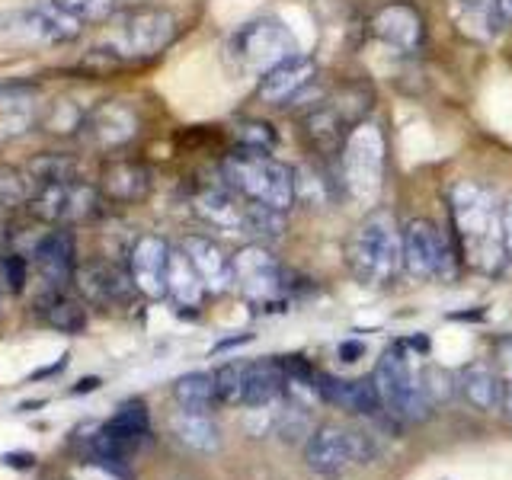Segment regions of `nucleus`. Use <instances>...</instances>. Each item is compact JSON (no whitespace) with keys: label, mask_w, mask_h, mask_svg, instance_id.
<instances>
[{"label":"nucleus","mask_w":512,"mask_h":480,"mask_svg":"<svg viewBox=\"0 0 512 480\" xmlns=\"http://www.w3.org/2000/svg\"><path fill=\"white\" fill-rule=\"evenodd\" d=\"M36 314L42 324L58 333H84L87 327V308L77 298L64 295L61 288H48L45 295L36 298Z\"/></svg>","instance_id":"obj_25"},{"label":"nucleus","mask_w":512,"mask_h":480,"mask_svg":"<svg viewBox=\"0 0 512 480\" xmlns=\"http://www.w3.org/2000/svg\"><path fill=\"white\" fill-rule=\"evenodd\" d=\"M0 269H4V279H7V288L13 295H20L23 292V285H26V276H29V263H26V256L20 253H4V260H0Z\"/></svg>","instance_id":"obj_40"},{"label":"nucleus","mask_w":512,"mask_h":480,"mask_svg":"<svg viewBox=\"0 0 512 480\" xmlns=\"http://www.w3.org/2000/svg\"><path fill=\"white\" fill-rule=\"evenodd\" d=\"M231 269H234V285L256 304H269L285 292L282 266L263 244H250L244 250H237L231 256Z\"/></svg>","instance_id":"obj_9"},{"label":"nucleus","mask_w":512,"mask_h":480,"mask_svg":"<svg viewBox=\"0 0 512 480\" xmlns=\"http://www.w3.org/2000/svg\"><path fill=\"white\" fill-rule=\"evenodd\" d=\"M42 119V93L36 84H0V125L26 132Z\"/></svg>","instance_id":"obj_24"},{"label":"nucleus","mask_w":512,"mask_h":480,"mask_svg":"<svg viewBox=\"0 0 512 480\" xmlns=\"http://www.w3.org/2000/svg\"><path fill=\"white\" fill-rule=\"evenodd\" d=\"M170 244L157 234H141L128 253V272H132L135 288L144 298L167 295V269H170Z\"/></svg>","instance_id":"obj_13"},{"label":"nucleus","mask_w":512,"mask_h":480,"mask_svg":"<svg viewBox=\"0 0 512 480\" xmlns=\"http://www.w3.org/2000/svg\"><path fill=\"white\" fill-rule=\"evenodd\" d=\"M512 26V0H493L490 7V29L506 32Z\"/></svg>","instance_id":"obj_43"},{"label":"nucleus","mask_w":512,"mask_h":480,"mask_svg":"<svg viewBox=\"0 0 512 480\" xmlns=\"http://www.w3.org/2000/svg\"><path fill=\"white\" fill-rule=\"evenodd\" d=\"M400 250H404V269L413 279H452L455 253L448 247L445 234L426 218H413L400 231Z\"/></svg>","instance_id":"obj_8"},{"label":"nucleus","mask_w":512,"mask_h":480,"mask_svg":"<svg viewBox=\"0 0 512 480\" xmlns=\"http://www.w3.org/2000/svg\"><path fill=\"white\" fill-rule=\"evenodd\" d=\"M4 461L10 468H32V464H36V455H4Z\"/></svg>","instance_id":"obj_47"},{"label":"nucleus","mask_w":512,"mask_h":480,"mask_svg":"<svg viewBox=\"0 0 512 480\" xmlns=\"http://www.w3.org/2000/svg\"><path fill=\"white\" fill-rule=\"evenodd\" d=\"M224 52H228V61L237 71L263 77L279 61L295 55V36L279 20L263 16V20H250L244 26H237L228 45H224Z\"/></svg>","instance_id":"obj_4"},{"label":"nucleus","mask_w":512,"mask_h":480,"mask_svg":"<svg viewBox=\"0 0 512 480\" xmlns=\"http://www.w3.org/2000/svg\"><path fill=\"white\" fill-rule=\"evenodd\" d=\"M173 397L180 410L189 413H208L215 407L218 391H215V375H205V372H189L180 381L173 384Z\"/></svg>","instance_id":"obj_30"},{"label":"nucleus","mask_w":512,"mask_h":480,"mask_svg":"<svg viewBox=\"0 0 512 480\" xmlns=\"http://www.w3.org/2000/svg\"><path fill=\"white\" fill-rule=\"evenodd\" d=\"M221 176L247 202L272 205L279 212H288L295 205V170L276 160L269 151L237 148L234 154L224 157Z\"/></svg>","instance_id":"obj_2"},{"label":"nucleus","mask_w":512,"mask_h":480,"mask_svg":"<svg viewBox=\"0 0 512 480\" xmlns=\"http://www.w3.org/2000/svg\"><path fill=\"white\" fill-rule=\"evenodd\" d=\"M176 36V16L167 10H135L122 20L119 32V52L128 58H151L173 42Z\"/></svg>","instance_id":"obj_12"},{"label":"nucleus","mask_w":512,"mask_h":480,"mask_svg":"<svg viewBox=\"0 0 512 480\" xmlns=\"http://www.w3.org/2000/svg\"><path fill=\"white\" fill-rule=\"evenodd\" d=\"M32 263H36L39 276L48 288H68L74 285L77 276V244H74V234L55 228L36 240L32 247Z\"/></svg>","instance_id":"obj_14"},{"label":"nucleus","mask_w":512,"mask_h":480,"mask_svg":"<svg viewBox=\"0 0 512 480\" xmlns=\"http://www.w3.org/2000/svg\"><path fill=\"white\" fill-rule=\"evenodd\" d=\"M87 112H90V109H80L74 100H58V103H52L48 109H42V119H39V125L45 128V132L61 135V138H68V135H80V132H84Z\"/></svg>","instance_id":"obj_33"},{"label":"nucleus","mask_w":512,"mask_h":480,"mask_svg":"<svg viewBox=\"0 0 512 480\" xmlns=\"http://www.w3.org/2000/svg\"><path fill=\"white\" fill-rule=\"evenodd\" d=\"M106 426L116 432V436L138 442L144 432H148L151 416H148V407H144L141 400H125V404H119V410L109 416Z\"/></svg>","instance_id":"obj_35"},{"label":"nucleus","mask_w":512,"mask_h":480,"mask_svg":"<svg viewBox=\"0 0 512 480\" xmlns=\"http://www.w3.org/2000/svg\"><path fill=\"white\" fill-rule=\"evenodd\" d=\"M7 237H10V234H7V224H4V221H0V250H4V247H7Z\"/></svg>","instance_id":"obj_50"},{"label":"nucleus","mask_w":512,"mask_h":480,"mask_svg":"<svg viewBox=\"0 0 512 480\" xmlns=\"http://www.w3.org/2000/svg\"><path fill=\"white\" fill-rule=\"evenodd\" d=\"M349 452H352V461L356 464H365L378 455V445L375 439L368 436V432H349Z\"/></svg>","instance_id":"obj_42"},{"label":"nucleus","mask_w":512,"mask_h":480,"mask_svg":"<svg viewBox=\"0 0 512 480\" xmlns=\"http://www.w3.org/2000/svg\"><path fill=\"white\" fill-rule=\"evenodd\" d=\"M452 218L464 244L468 263L480 272H500L506 260L503 247V215L496 208L490 189L480 183H458L452 189Z\"/></svg>","instance_id":"obj_1"},{"label":"nucleus","mask_w":512,"mask_h":480,"mask_svg":"<svg viewBox=\"0 0 512 480\" xmlns=\"http://www.w3.org/2000/svg\"><path fill=\"white\" fill-rule=\"evenodd\" d=\"M375 388L381 394V407L388 410L391 416H400V420H413L420 423L429 416L432 400L423 391L420 375H413V368L404 356V349L391 346L375 365Z\"/></svg>","instance_id":"obj_6"},{"label":"nucleus","mask_w":512,"mask_h":480,"mask_svg":"<svg viewBox=\"0 0 512 480\" xmlns=\"http://www.w3.org/2000/svg\"><path fill=\"white\" fill-rule=\"evenodd\" d=\"M496 362H500V375L506 384H512V336L496 340Z\"/></svg>","instance_id":"obj_44"},{"label":"nucleus","mask_w":512,"mask_h":480,"mask_svg":"<svg viewBox=\"0 0 512 480\" xmlns=\"http://www.w3.org/2000/svg\"><path fill=\"white\" fill-rule=\"evenodd\" d=\"M503 375L493 372L487 362H471L461 372V394L468 397V404L477 410H500L503 407Z\"/></svg>","instance_id":"obj_27"},{"label":"nucleus","mask_w":512,"mask_h":480,"mask_svg":"<svg viewBox=\"0 0 512 480\" xmlns=\"http://www.w3.org/2000/svg\"><path fill=\"white\" fill-rule=\"evenodd\" d=\"M215 391L221 404H244L247 391V362H228L215 372Z\"/></svg>","instance_id":"obj_37"},{"label":"nucleus","mask_w":512,"mask_h":480,"mask_svg":"<svg viewBox=\"0 0 512 480\" xmlns=\"http://www.w3.org/2000/svg\"><path fill=\"white\" fill-rule=\"evenodd\" d=\"M36 196V183L20 167L0 164V205L4 208H26Z\"/></svg>","instance_id":"obj_34"},{"label":"nucleus","mask_w":512,"mask_h":480,"mask_svg":"<svg viewBox=\"0 0 512 480\" xmlns=\"http://www.w3.org/2000/svg\"><path fill=\"white\" fill-rule=\"evenodd\" d=\"M205 282L192 266V260L180 250L170 253V269H167V295L173 298L176 308H186V311H196L202 298H205Z\"/></svg>","instance_id":"obj_26"},{"label":"nucleus","mask_w":512,"mask_h":480,"mask_svg":"<svg viewBox=\"0 0 512 480\" xmlns=\"http://www.w3.org/2000/svg\"><path fill=\"white\" fill-rule=\"evenodd\" d=\"M234 138H237V148H250V151H269L276 148V132H272L269 122H260V119H247L234 128Z\"/></svg>","instance_id":"obj_38"},{"label":"nucleus","mask_w":512,"mask_h":480,"mask_svg":"<svg viewBox=\"0 0 512 480\" xmlns=\"http://www.w3.org/2000/svg\"><path fill=\"white\" fill-rule=\"evenodd\" d=\"M196 215L221 231H244V212H247V199L234 192L228 183L224 186H208L202 189L196 199H192Z\"/></svg>","instance_id":"obj_20"},{"label":"nucleus","mask_w":512,"mask_h":480,"mask_svg":"<svg viewBox=\"0 0 512 480\" xmlns=\"http://www.w3.org/2000/svg\"><path fill=\"white\" fill-rule=\"evenodd\" d=\"M64 10H71L84 23H103L116 10V0H58Z\"/></svg>","instance_id":"obj_39"},{"label":"nucleus","mask_w":512,"mask_h":480,"mask_svg":"<svg viewBox=\"0 0 512 480\" xmlns=\"http://www.w3.org/2000/svg\"><path fill=\"white\" fill-rule=\"evenodd\" d=\"M244 231L260 237V240H276L285 231V212L272 205H260V202H247L244 212Z\"/></svg>","instance_id":"obj_36"},{"label":"nucleus","mask_w":512,"mask_h":480,"mask_svg":"<svg viewBox=\"0 0 512 480\" xmlns=\"http://www.w3.org/2000/svg\"><path fill=\"white\" fill-rule=\"evenodd\" d=\"M503 215V247H506V260H512V202L500 208Z\"/></svg>","instance_id":"obj_45"},{"label":"nucleus","mask_w":512,"mask_h":480,"mask_svg":"<svg viewBox=\"0 0 512 480\" xmlns=\"http://www.w3.org/2000/svg\"><path fill=\"white\" fill-rule=\"evenodd\" d=\"M372 29L384 45L397 48V52H416L423 42V20L416 16V10H410L404 4H391V7L378 10V16L372 20Z\"/></svg>","instance_id":"obj_22"},{"label":"nucleus","mask_w":512,"mask_h":480,"mask_svg":"<svg viewBox=\"0 0 512 480\" xmlns=\"http://www.w3.org/2000/svg\"><path fill=\"white\" fill-rule=\"evenodd\" d=\"M384 176V135L378 125L359 122L349 132L343 154H340V186L352 199L372 202L381 189Z\"/></svg>","instance_id":"obj_5"},{"label":"nucleus","mask_w":512,"mask_h":480,"mask_svg":"<svg viewBox=\"0 0 512 480\" xmlns=\"http://www.w3.org/2000/svg\"><path fill=\"white\" fill-rule=\"evenodd\" d=\"M170 432L176 436V442H183L192 452L212 455L221 448V429L208 413H189L180 410L170 416Z\"/></svg>","instance_id":"obj_28"},{"label":"nucleus","mask_w":512,"mask_h":480,"mask_svg":"<svg viewBox=\"0 0 512 480\" xmlns=\"http://www.w3.org/2000/svg\"><path fill=\"white\" fill-rule=\"evenodd\" d=\"M304 458H308V468L317 474H340L346 464L352 461L349 452V432L340 426H317L308 436V448H304Z\"/></svg>","instance_id":"obj_21"},{"label":"nucleus","mask_w":512,"mask_h":480,"mask_svg":"<svg viewBox=\"0 0 512 480\" xmlns=\"http://www.w3.org/2000/svg\"><path fill=\"white\" fill-rule=\"evenodd\" d=\"M74 285L80 298L96 304V308H125V304H132L138 292L132 272L116 263H103V260L77 266Z\"/></svg>","instance_id":"obj_11"},{"label":"nucleus","mask_w":512,"mask_h":480,"mask_svg":"<svg viewBox=\"0 0 512 480\" xmlns=\"http://www.w3.org/2000/svg\"><path fill=\"white\" fill-rule=\"evenodd\" d=\"M141 132V119L132 103L125 100H106L87 112L84 122V141L96 151H119L128 141H135Z\"/></svg>","instance_id":"obj_10"},{"label":"nucleus","mask_w":512,"mask_h":480,"mask_svg":"<svg viewBox=\"0 0 512 480\" xmlns=\"http://www.w3.org/2000/svg\"><path fill=\"white\" fill-rule=\"evenodd\" d=\"M154 186V176L151 170L138 164V160H109L100 173V192L109 202H122V205H132L148 199V192Z\"/></svg>","instance_id":"obj_16"},{"label":"nucleus","mask_w":512,"mask_h":480,"mask_svg":"<svg viewBox=\"0 0 512 480\" xmlns=\"http://www.w3.org/2000/svg\"><path fill=\"white\" fill-rule=\"evenodd\" d=\"M340 359L343 362H356V359H362L365 356V343H359V340H346V343H340Z\"/></svg>","instance_id":"obj_46"},{"label":"nucleus","mask_w":512,"mask_h":480,"mask_svg":"<svg viewBox=\"0 0 512 480\" xmlns=\"http://www.w3.org/2000/svg\"><path fill=\"white\" fill-rule=\"evenodd\" d=\"M420 381H423V391L429 394V400H439V397L452 394V375L439 372V368H429V372H423Z\"/></svg>","instance_id":"obj_41"},{"label":"nucleus","mask_w":512,"mask_h":480,"mask_svg":"<svg viewBox=\"0 0 512 480\" xmlns=\"http://www.w3.org/2000/svg\"><path fill=\"white\" fill-rule=\"evenodd\" d=\"M320 394H324V404H333V407L349 410V413L378 416L384 410L381 394H378L372 378L346 381V378H333L327 372H320Z\"/></svg>","instance_id":"obj_18"},{"label":"nucleus","mask_w":512,"mask_h":480,"mask_svg":"<svg viewBox=\"0 0 512 480\" xmlns=\"http://www.w3.org/2000/svg\"><path fill=\"white\" fill-rule=\"evenodd\" d=\"M285 394V365L282 359H260L247 365V407H269Z\"/></svg>","instance_id":"obj_29"},{"label":"nucleus","mask_w":512,"mask_h":480,"mask_svg":"<svg viewBox=\"0 0 512 480\" xmlns=\"http://www.w3.org/2000/svg\"><path fill=\"white\" fill-rule=\"evenodd\" d=\"M96 384H100V378H84V381L74 384L71 394H90V391H96Z\"/></svg>","instance_id":"obj_48"},{"label":"nucleus","mask_w":512,"mask_h":480,"mask_svg":"<svg viewBox=\"0 0 512 480\" xmlns=\"http://www.w3.org/2000/svg\"><path fill=\"white\" fill-rule=\"evenodd\" d=\"M346 266L362 285H388L404 266L400 231L391 212H372L346 244Z\"/></svg>","instance_id":"obj_3"},{"label":"nucleus","mask_w":512,"mask_h":480,"mask_svg":"<svg viewBox=\"0 0 512 480\" xmlns=\"http://www.w3.org/2000/svg\"><path fill=\"white\" fill-rule=\"evenodd\" d=\"M29 173V180L39 186H52V183H68L77 180V160L71 154H55V151H42L23 167Z\"/></svg>","instance_id":"obj_31"},{"label":"nucleus","mask_w":512,"mask_h":480,"mask_svg":"<svg viewBox=\"0 0 512 480\" xmlns=\"http://www.w3.org/2000/svg\"><path fill=\"white\" fill-rule=\"evenodd\" d=\"M42 45H55V42L36 10L23 7V10L0 13V52L23 55V52H32V48H42Z\"/></svg>","instance_id":"obj_17"},{"label":"nucleus","mask_w":512,"mask_h":480,"mask_svg":"<svg viewBox=\"0 0 512 480\" xmlns=\"http://www.w3.org/2000/svg\"><path fill=\"white\" fill-rule=\"evenodd\" d=\"M314 74H317L314 58L295 52L292 58L279 61L276 68L266 71V74L260 77V100L269 103V106H285V103H292L301 90H308V87H311Z\"/></svg>","instance_id":"obj_15"},{"label":"nucleus","mask_w":512,"mask_h":480,"mask_svg":"<svg viewBox=\"0 0 512 480\" xmlns=\"http://www.w3.org/2000/svg\"><path fill=\"white\" fill-rule=\"evenodd\" d=\"M352 125L336 106H317L304 116V135H308V144L324 157L343 154V144L352 132Z\"/></svg>","instance_id":"obj_23"},{"label":"nucleus","mask_w":512,"mask_h":480,"mask_svg":"<svg viewBox=\"0 0 512 480\" xmlns=\"http://www.w3.org/2000/svg\"><path fill=\"white\" fill-rule=\"evenodd\" d=\"M183 253L192 260L196 272L202 276L208 292H228L234 285V269H231V256H224V250L215 244L212 237H202V234H189L183 240Z\"/></svg>","instance_id":"obj_19"},{"label":"nucleus","mask_w":512,"mask_h":480,"mask_svg":"<svg viewBox=\"0 0 512 480\" xmlns=\"http://www.w3.org/2000/svg\"><path fill=\"white\" fill-rule=\"evenodd\" d=\"M106 196L100 186H90L84 180H68V183H52V186H39L32 202L26 205V212L55 224V228H71V224H87L103 212Z\"/></svg>","instance_id":"obj_7"},{"label":"nucleus","mask_w":512,"mask_h":480,"mask_svg":"<svg viewBox=\"0 0 512 480\" xmlns=\"http://www.w3.org/2000/svg\"><path fill=\"white\" fill-rule=\"evenodd\" d=\"M253 336L250 333H244V336H234V340H224V343H218L215 346V352H221V349H231V346H240V343H250Z\"/></svg>","instance_id":"obj_49"},{"label":"nucleus","mask_w":512,"mask_h":480,"mask_svg":"<svg viewBox=\"0 0 512 480\" xmlns=\"http://www.w3.org/2000/svg\"><path fill=\"white\" fill-rule=\"evenodd\" d=\"M29 7L42 16V23L52 32V42H74L84 32V20L74 16L71 10H64L58 0H29Z\"/></svg>","instance_id":"obj_32"}]
</instances>
